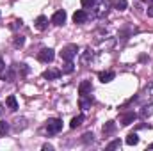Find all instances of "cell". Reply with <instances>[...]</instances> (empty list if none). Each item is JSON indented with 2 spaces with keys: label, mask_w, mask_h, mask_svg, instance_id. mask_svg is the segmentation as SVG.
Listing matches in <instances>:
<instances>
[{
  "label": "cell",
  "mask_w": 153,
  "mask_h": 151,
  "mask_svg": "<svg viewBox=\"0 0 153 151\" xmlns=\"http://www.w3.org/2000/svg\"><path fill=\"white\" fill-rule=\"evenodd\" d=\"M93 137H94V135H93L91 132H87V133L82 135V142H85V144H87V142H93Z\"/></svg>",
  "instance_id": "obj_24"
},
{
  "label": "cell",
  "mask_w": 153,
  "mask_h": 151,
  "mask_svg": "<svg viewBox=\"0 0 153 151\" xmlns=\"http://www.w3.org/2000/svg\"><path fill=\"white\" fill-rule=\"evenodd\" d=\"M22 23H23V21H22V20H14V21H13V25H11V27H13V29H18V27H22Z\"/></svg>",
  "instance_id": "obj_27"
},
{
  "label": "cell",
  "mask_w": 153,
  "mask_h": 151,
  "mask_svg": "<svg viewBox=\"0 0 153 151\" xmlns=\"http://www.w3.org/2000/svg\"><path fill=\"white\" fill-rule=\"evenodd\" d=\"M143 2H146V4H148V2H153V0H143Z\"/></svg>",
  "instance_id": "obj_31"
},
{
  "label": "cell",
  "mask_w": 153,
  "mask_h": 151,
  "mask_svg": "<svg viewBox=\"0 0 153 151\" xmlns=\"http://www.w3.org/2000/svg\"><path fill=\"white\" fill-rule=\"evenodd\" d=\"M91 91H93V85H91V80H84V82H80V85H78V94H80V96H85V94H91Z\"/></svg>",
  "instance_id": "obj_7"
},
{
  "label": "cell",
  "mask_w": 153,
  "mask_h": 151,
  "mask_svg": "<svg viewBox=\"0 0 153 151\" xmlns=\"http://www.w3.org/2000/svg\"><path fill=\"white\" fill-rule=\"evenodd\" d=\"M53 57H55V53H53V50L52 48H43L41 52L38 53V59L41 61V62H52L53 61Z\"/></svg>",
  "instance_id": "obj_5"
},
{
  "label": "cell",
  "mask_w": 153,
  "mask_h": 151,
  "mask_svg": "<svg viewBox=\"0 0 153 151\" xmlns=\"http://www.w3.org/2000/svg\"><path fill=\"white\" fill-rule=\"evenodd\" d=\"M112 5H114L116 11H125V9H126V5H128V2H126V0H114V2H112Z\"/></svg>",
  "instance_id": "obj_16"
},
{
  "label": "cell",
  "mask_w": 153,
  "mask_h": 151,
  "mask_svg": "<svg viewBox=\"0 0 153 151\" xmlns=\"http://www.w3.org/2000/svg\"><path fill=\"white\" fill-rule=\"evenodd\" d=\"M62 71H59V70H48V71H45L43 73V78H46V80H55V78H59Z\"/></svg>",
  "instance_id": "obj_12"
},
{
  "label": "cell",
  "mask_w": 153,
  "mask_h": 151,
  "mask_svg": "<svg viewBox=\"0 0 153 151\" xmlns=\"http://www.w3.org/2000/svg\"><path fill=\"white\" fill-rule=\"evenodd\" d=\"M76 52H78V46H76V44H68V46L62 48L61 59H62V61H73V57L76 55Z\"/></svg>",
  "instance_id": "obj_4"
},
{
  "label": "cell",
  "mask_w": 153,
  "mask_h": 151,
  "mask_svg": "<svg viewBox=\"0 0 153 151\" xmlns=\"http://www.w3.org/2000/svg\"><path fill=\"white\" fill-rule=\"evenodd\" d=\"M135 117H137V115H135L134 112H130V114H125V115L121 117V124H125V126H126V124H130V123H134V121H135Z\"/></svg>",
  "instance_id": "obj_14"
},
{
  "label": "cell",
  "mask_w": 153,
  "mask_h": 151,
  "mask_svg": "<svg viewBox=\"0 0 153 151\" xmlns=\"http://www.w3.org/2000/svg\"><path fill=\"white\" fill-rule=\"evenodd\" d=\"M5 103H7V107H9V110H16L18 109V101H16V98L14 96H7V100H5Z\"/></svg>",
  "instance_id": "obj_15"
},
{
  "label": "cell",
  "mask_w": 153,
  "mask_h": 151,
  "mask_svg": "<svg viewBox=\"0 0 153 151\" xmlns=\"http://www.w3.org/2000/svg\"><path fill=\"white\" fill-rule=\"evenodd\" d=\"M62 130V121L61 119H48L46 121V133L48 135H55Z\"/></svg>",
  "instance_id": "obj_3"
},
{
  "label": "cell",
  "mask_w": 153,
  "mask_h": 151,
  "mask_svg": "<svg viewBox=\"0 0 153 151\" xmlns=\"http://www.w3.org/2000/svg\"><path fill=\"white\" fill-rule=\"evenodd\" d=\"M34 23H36V29H38V30H46V27H48V20H46V16H38Z\"/></svg>",
  "instance_id": "obj_9"
},
{
  "label": "cell",
  "mask_w": 153,
  "mask_h": 151,
  "mask_svg": "<svg viewBox=\"0 0 153 151\" xmlns=\"http://www.w3.org/2000/svg\"><path fill=\"white\" fill-rule=\"evenodd\" d=\"M148 16H153V5L148 7Z\"/></svg>",
  "instance_id": "obj_29"
},
{
  "label": "cell",
  "mask_w": 153,
  "mask_h": 151,
  "mask_svg": "<svg viewBox=\"0 0 153 151\" xmlns=\"http://www.w3.org/2000/svg\"><path fill=\"white\" fill-rule=\"evenodd\" d=\"M82 123H84V115L80 114V115H75V117L71 119V123H70V126H71V128L75 130V128H78V126H80Z\"/></svg>",
  "instance_id": "obj_17"
},
{
  "label": "cell",
  "mask_w": 153,
  "mask_h": 151,
  "mask_svg": "<svg viewBox=\"0 0 153 151\" xmlns=\"http://www.w3.org/2000/svg\"><path fill=\"white\" fill-rule=\"evenodd\" d=\"M73 21H75L76 25H82V23H85L87 21V13L85 11H75V14H73Z\"/></svg>",
  "instance_id": "obj_8"
},
{
  "label": "cell",
  "mask_w": 153,
  "mask_h": 151,
  "mask_svg": "<svg viewBox=\"0 0 153 151\" xmlns=\"http://www.w3.org/2000/svg\"><path fill=\"white\" fill-rule=\"evenodd\" d=\"M13 44H14L16 48H22V46L25 44V38H23V36H14V39H13Z\"/></svg>",
  "instance_id": "obj_20"
},
{
  "label": "cell",
  "mask_w": 153,
  "mask_h": 151,
  "mask_svg": "<svg viewBox=\"0 0 153 151\" xmlns=\"http://www.w3.org/2000/svg\"><path fill=\"white\" fill-rule=\"evenodd\" d=\"M114 71H102L98 78H100V82H103V84H107V82H112L114 80Z\"/></svg>",
  "instance_id": "obj_10"
},
{
  "label": "cell",
  "mask_w": 153,
  "mask_h": 151,
  "mask_svg": "<svg viewBox=\"0 0 153 151\" xmlns=\"http://www.w3.org/2000/svg\"><path fill=\"white\" fill-rule=\"evenodd\" d=\"M80 2H82V7H85V9H93V5H94L96 0H80Z\"/></svg>",
  "instance_id": "obj_25"
},
{
  "label": "cell",
  "mask_w": 153,
  "mask_h": 151,
  "mask_svg": "<svg viewBox=\"0 0 153 151\" xmlns=\"http://www.w3.org/2000/svg\"><path fill=\"white\" fill-rule=\"evenodd\" d=\"M93 9H94V14H96L98 18H102V16H105V14L109 13V9H111V0H96L94 5H93Z\"/></svg>",
  "instance_id": "obj_2"
},
{
  "label": "cell",
  "mask_w": 153,
  "mask_h": 151,
  "mask_svg": "<svg viewBox=\"0 0 153 151\" xmlns=\"http://www.w3.org/2000/svg\"><path fill=\"white\" fill-rule=\"evenodd\" d=\"M2 78L5 80V82H14L16 80V73H14V68H9L4 75H2Z\"/></svg>",
  "instance_id": "obj_13"
},
{
  "label": "cell",
  "mask_w": 153,
  "mask_h": 151,
  "mask_svg": "<svg viewBox=\"0 0 153 151\" xmlns=\"http://www.w3.org/2000/svg\"><path fill=\"white\" fill-rule=\"evenodd\" d=\"M43 150H48V151H52V150H53V148H52L50 144H45V146H43Z\"/></svg>",
  "instance_id": "obj_30"
},
{
  "label": "cell",
  "mask_w": 153,
  "mask_h": 151,
  "mask_svg": "<svg viewBox=\"0 0 153 151\" xmlns=\"http://www.w3.org/2000/svg\"><path fill=\"white\" fill-rule=\"evenodd\" d=\"M137 142H139L137 133H128V137H126V144H128V146H135Z\"/></svg>",
  "instance_id": "obj_19"
},
{
  "label": "cell",
  "mask_w": 153,
  "mask_h": 151,
  "mask_svg": "<svg viewBox=\"0 0 153 151\" xmlns=\"http://www.w3.org/2000/svg\"><path fill=\"white\" fill-rule=\"evenodd\" d=\"M7 132H9V124H7L5 121L0 119V135H5Z\"/></svg>",
  "instance_id": "obj_23"
},
{
  "label": "cell",
  "mask_w": 153,
  "mask_h": 151,
  "mask_svg": "<svg viewBox=\"0 0 153 151\" xmlns=\"http://www.w3.org/2000/svg\"><path fill=\"white\" fill-rule=\"evenodd\" d=\"M52 23L53 25H64L66 23V13L64 11H55L52 16Z\"/></svg>",
  "instance_id": "obj_6"
},
{
  "label": "cell",
  "mask_w": 153,
  "mask_h": 151,
  "mask_svg": "<svg viewBox=\"0 0 153 151\" xmlns=\"http://www.w3.org/2000/svg\"><path fill=\"white\" fill-rule=\"evenodd\" d=\"M16 66H18L16 70H18L22 75H27V73H29V68H27V64H16Z\"/></svg>",
  "instance_id": "obj_26"
},
{
  "label": "cell",
  "mask_w": 153,
  "mask_h": 151,
  "mask_svg": "<svg viewBox=\"0 0 153 151\" xmlns=\"http://www.w3.org/2000/svg\"><path fill=\"white\" fill-rule=\"evenodd\" d=\"M91 105H93V98H91V94L80 96V107H82L84 110H87V109H89Z\"/></svg>",
  "instance_id": "obj_11"
},
{
  "label": "cell",
  "mask_w": 153,
  "mask_h": 151,
  "mask_svg": "<svg viewBox=\"0 0 153 151\" xmlns=\"http://www.w3.org/2000/svg\"><path fill=\"white\" fill-rule=\"evenodd\" d=\"M4 66H5V64H4V59L0 57V71H4Z\"/></svg>",
  "instance_id": "obj_28"
},
{
  "label": "cell",
  "mask_w": 153,
  "mask_h": 151,
  "mask_svg": "<svg viewBox=\"0 0 153 151\" xmlns=\"http://www.w3.org/2000/svg\"><path fill=\"white\" fill-rule=\"evenodd\" d=\"M135 101H137L141 107H148V105H152L153 103V82H150V84L139 93V96L135 98Z\"/></svg>",
  "instance_id": "obj_1"
},
{
  "label": "cell",
  "mask_w": 153,
  "mask_h": 151,
  "mask_svg": "<svg viewBox=\"0 0 153 151\" xmlns=\"http://www.w3.org/2000/svg\"><path fill=\"white\" fill-rule=\"evenodd\" d=\"M119 148H121V141L119 139H116V141L107 144V150H119Z\"/></svg>",
  "instance_id": "obj_21"
},
{
  "label": "cell",
  "mask_w": 153,
  "mask_h": 151,
  "mask_svg": "<svg viewBox=\"0 0 153 151\" xmlns=\"http://www.w3.org/2000/svg\"><path fill=\"white\" fill-rule=\"evenodd\" d=\"M114 130H116L114 121H109V123H105V124H103V133H105V135H111Z\"/></svg>",
  "instance_id": "obj_18"
},
{
  "label": "cell",
  "mask_w": 153,
  "mask_h": 151,
  "mask_svg": "<svg viewBox=\"0 0 153 151\" xmlns=\"http://www.w3.org/2000/svg\"><path fill=\"white\" fill-rule=\"evenodd\" d=\"M73 62L71 61H66V64H64V68H62V73H73Z\"/></svg>",
  "instance_id": "obj_22"
},
{
  "label": "cell",
  "mask_w": 153,
  "mask_h": 151,
  "mask_svg": "<svg viewBox=\"0 0 153 151\" xmlns=\"http://www.w3.org/2000/svg\"><path fill=\"white\" fill-rule=\"evenodd\" d=\"M150 150H153V144H150Z\"/></svg>",
  "instance_id": "obj_32"
}]
</instances>
